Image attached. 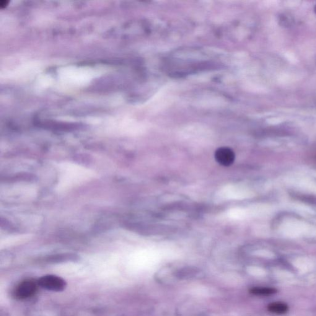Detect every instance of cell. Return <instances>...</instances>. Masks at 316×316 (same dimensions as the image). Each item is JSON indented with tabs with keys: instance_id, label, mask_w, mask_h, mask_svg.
Instances as JSON below:
<instances>
[{
	"instance_id": "5",
	"label": "cell",
	"mask_w": 316,
	"mask_h": 316,
	"mask_svg": "<svg viewBox=\"0 0 316 316\" xmlns=\"http://www.w3.org/2000/svg\"><path fill=\"white\" fill-rule=\"evenodd\" d=\"M268 310L275 314L282 315L288 311V307L284 303H273L268 306Z\"/></svg>"
},
{
	"instance_id": "2",
	"label": "cell",
	"mask_w": 316,
	"mask_h": 316,
	"mask_svg": "<svg viewBox=\"0 0 316 316\" xmlns=\"http://www.w3.org/2000/svg\"><path fill=\"white\" fill-rule=\"evenodd\" d=\"M38 282L33 280H25L18 285L15 289L14 296L19 300H24L33 296L37 291Z\"/></svg>"
},
{
	"instance_id": "6",
	"label": "cell",
	"mask_w": 316,
	"mask_h": 316,
	"mask_svg": "<svg viewBox=\"0 0 316 316\" xmlns=\"http://www.w3.org/2000/svg\"><path fill=\"white\" fill-rule=\"evenodd\" d=\"M276 290L271 288H254L251 293L256 295H269L275 294Z\"/></svg>"
},
{
	"instance_id": "1",
	"label": "cell",
	"mask_w": 316,
	"mask_h": 316,
	"mask_svg": "<svg viewBox=\"0 0 316 316\" xmlns=\"http://www.w3.org/2000/svg\"><path fill=\"white\" fill-rule=\"evenodd\" d=\"M41 288L53 292H61L65 289L66 284L63 279L58 276L48 275L41 277L38 281Z\"/></svg>"
},
{
	"instance_id": "7",
	"label": "cell",
	"mask_w": 316,
	"mask_h": 316,
	"mask_svg": "<svg viewBox=\"0 0 316 316\" xmlns=\"http://www.w3.org/2000/svg\"><path fill=\"white\" fill-rule=\"evenodd\" d=\"M295 197L306 203L314 204L316 206V197L314 196L307 195H295Z\"/></svg>"
},
{
	"instance_id": "4",
	"label": "cell",
	"mask_w": 316,
	"mask_h": 316,
	"mask_svg": "<svg viewBox=\"0 0 316 316\" xmlns=\"http://www.w3.org/2000/svg\"><path fill=\"white\" fill-rule=\"evenodd\" d=\"M77 258H78V256L75 254L65 253L49 256L46 260L50 263H59L64 262V261H76Z\"/></svg>"
},
{
	"instance_id": "8",
	"label": "cell",
	"mask_w": 316,
	"mask_h": 316,
	"mask_svg": "<svg viewBox=\"0 0 316 316\" xmlns=\"http://www.w3.org/2000/svg\"><path fill=\"white\" fill-rule=\"evenodd\" d=\"M314 11H315V13L316 14V5H315V6L314 7Z\"/></svg>"
},
{
	"instance_id": "3",
	"label": "cell",
	"mask_w": 316,
	"mask_h": 316,
	"mask_svg": "<svg viewBox=\"0 0 316 316\" xmlns=\"http://www.w3.org/2000/svg\"><path fill=\"white\" fill-rule=\"evenodd\" d=\"M214 157L216 161L224 166L232 165L235 159V153L227 147L219 148L215 152Z\"/></svg>"
}]
</instances>
